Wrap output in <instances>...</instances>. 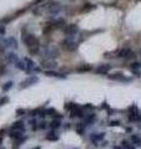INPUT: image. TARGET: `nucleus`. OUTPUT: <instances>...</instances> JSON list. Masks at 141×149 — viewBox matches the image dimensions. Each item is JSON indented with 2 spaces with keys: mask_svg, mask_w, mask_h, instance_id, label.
<instances>
[{
  "mask_svg": "<svg viewBox=\"0 0 141 149\" xmlns=\"http://www.w3.org/2000/svg\"><path fill=\"white\" fill-rule=\"evenodd\" d=\"M138 128H140V129H141V123H138Z\"/></svg>",
  "mask_w": 141,
  "mask_h": 149,
  "instance_id": "8fccbe9b",
  "label": "nucleus"
},
{
  "mask_svg": "<svg viewBox=\"0 0 141 149\" xmlns=\"http://www.w3.org/2000/svg\"><path fill=\"white\" fill-rule=\"evenodd\" d=\"M72 104H73V102H67V103L64 104V109L66 111H70V108H72Z\"/></svg>",
  "mask_w": 141,
  "mask_h": 149,
  "instance_id": "37998d69",
  "label": "nucleus"
},
{
  "mask_svg": "<svg viewBox=\"0 0 141 149\" xmlns=\"http://www.w3.org/2000/svg\"><path fill=\"white\" fill-rule=\"evenodd\" d=\"M121 146H123V148L124 149H135V146L131 142H129V141H126V139H123L121 141Z\"/></svg>",
  "mask_w": 141,
  "mask_h": 149,
  "instance_id": "c756f323",
  "label": "nucleus"
},
{
  "mask_svg": "<svg viewBox=\"0 0 141 149\" xmlns=\"http://www.w3.org/2000/svg\"><path fill=\"white\" fill-rule=\"evenodd\" d=\"M24 61H25V63H26V66L29 67L31 71H32V68H34L35 66H36V63H35V61L32 58H30V57H24ZM34 73V72H32Z\"/></svg>",
  "mask_w": 141,
  "mask_h": 149,
  "instance_id": "c85d7f7f",
  "label": "nucleus"
},
{
  "mask_svg": "<svg viewBox=\"0 0 141 149\" xmlns=\"http://www.w3.org/2000/svg\"><path fill=\"white\" fill-rule=\"evenodd\" d=\"M21 41L22 44L27 47V51H29V54L35 56L40 52V49H41V44H40V40L37 39V37L29 32L27 30V26H24L21 29Z\"/></svg>",
  "mask_w": 141,
  "mask_h": 149,
  "instance_id": "f257e3e1",
  "label": "nucleus"
},
{
  "mask_svg": "<svg viewBox=\"0 0 141 149\" xmlns=\"http://www.w3.org/2000/svg\"><path fill=\"white\" fill-rule=\"evenodd\" d=\"M45 139H46V141H48V142H57L58 139H59V136H58L57 130H53V129H51L48 133H46Z\"/></svg>",
  "mask_w": 141,
  "mask_h": 149,
  "instance_id": "6ab92c4d",
  "label": "nucleus"
},
{
  "mask_svg": "<svg viewBox=\"0 0 141 149\" xmlns=\"http://www.w3.org/2000/svg\"><path fill=\"white\" fill-rule=\"evenodd\" d=\"M27 113V111L25 109V108H17L16 111H15V114L17 116V117H21V116H25Z\"/></svg>",
  "mask_w": 141,
  "mask_h": 149,
  "instance_id": "f704fd0d",
  "label": "nucleus"
},
{
  "mask_svg": "<svg viewBox=\"0 0 141 149\" xmlns=\"http://www.w3.org/2000/svg\"><path fill=\"white\" fill-rule=\"evenodd\" d=\"M3 44H4V47H12V49H16V50L19 47L17 40L14 36H10V37H8V39H5L3 41Z\"/></svg>",
  "mask_w": 141,
  "mask_h": 149,
  "instance_id": "dca6fc26",
  "label": "nucleus"
},
{
  "mask_svg": "<svg viewBox=\"0 0 141 149\" xmlns=\"http://www.w3.org/2000/svg\"><path fill=\"white\" fill-rule=\"evenodd\" d=\"M128 120L131 123H141V112L136 104H131L128 108Z\"/></svg>",
  "mask_w": 141,
  "mask_h": 149,
  "instance_id": "7ed1b4c3",
  "label": "nucleus"
},
{
  "mask_svg": "<svg viewBox=\"0 0 141 149\" xmlns=\"http://www.w3.org/2000/svg\"><path fill=\"white\" fill-rule=\"evenodd\" d=\"M0 149H4V148H0Z\"/></svg>",
  "mask_w": 141,
  "mask_h": 149,
  "instance_id": "603ef678",
  "label": "nucleus"
},
{
  "mask_svg": "<svg viewBox=\"0 0 141 149\" xmlns=\"http://www.w3.org/2000/svg\"><path fill=\"white\" fill-rule=\"evenodd\" d=\"M113 149H124V148H123V146L120 144V146H114V147H113Z\"/></svg>",
  "mask_w": 141,
  "mask_h": 149,
  "instance_id": "49530a36",
  "label": "nucleus"
},
{
  "mask_svg": "<svg viewBox=\"0 0 141 149\" xmlns=\"http://www.w3.org/2000/svg\"><path fill=\"white\" fill-rule=\"evenodd\" d=\"M108 78L111 81H116V82H123V83H130L133 81V77H128L125 76L123 72H114L111 74H108Z\"/></svg>",
  "mask_w": 141,
  "mask_h": 149,
  "instance_id": "6e6552de",
  "label": "nucleus"
},
{
  "mask_svg": "<svg viewBox=\"0 0 141 149\" xmlns=\"http://www.w3.org/2000/svg\"><path fill=\"white\" fill-rule=\"evenodd\" d=\"M140 68H141V62L133 61V62L130 63V70H131V71H139Z\"/></svg>",
  "mask_w": 141,
  "mask_h": 149,
  "instance_id": "2f4dec72",
  "label": "nucleus"
},
{
  "mask_svg": "<svg viewBox=\"0 0 141 149\" xmlns=\"http://www.w3.org/2000/svg\"><path fill=\"white\" fill-rule=\"evenodd\" d=\"M95 120H97V114L95 113H88L86 114V117L83 118V124L86 125V127H91V125H93L94 123H95Z\"/></svg>",
  "mask_w": 141,
  "mask_h": 149,
  "instance_id": "4468645a",
  "label": "nucleus"
},
{
  "mask_svg": "<svg viewBox=\"0 0 141 149\" xmlns=\"http://www.w3.org/2000/svg\"><path fill=\"white\" fill-rule=\"evenodd\" d=\"M69 118H79V119H83L86 117V111L82 108V106H79L77 103H73L72 104V108L69 111Z\"/></svg>",
  "mask_w": 141,
  "mask_h": 149,
  "instance_id": "423d86ee",
  "label": "nucleus"
},
{
  "mask_svg": "<svg viewBox=\"0 0 141 149\" xmlns=\"http://www.w3.org/2000/svg\"><path fill=\"white\" fill-rule=\"evenodd\" d=\"M47 128H48V122H46V120H41V122H39V129L45 130Z\"/></svg>",
  "mask_w": 141,
  "mask_h": 149,
  "instance_id": "c9c22d12",
  "label": "nucleus"
},
{
  "mask_svg": "<svg viewBox=\"0 0 141 149\" xmlns=\"http://www.w3.org/2000/svg\"><path fill=\"white\" fill-rule=\"evenodd\" d=\"M14 66H15L17 70H20V71L26 72L27 74H31V73H32V71L26 66V63H25V61H24V60H19V61H16L15 63H14Z\"/></svg>",
  "mask_w": 141,
  "mask_h": 149,
  "instance_id": "f3484780",
  "label": "nucleus"
},
{
  "mask_svg": "<svg viewBox=\"0 0 141 149\" xmlns=\"http://www.w3.org/2000/svg\"><path fill=\"white\" fill-rule=\"evenodd\" d=\"M61 46L66 50V51H69V52H73L78 49V42H76L72 37H66L61 41Z\"/></svg>",
  "mask_w": 141,
  "mask_h": 149,
  "instance_id": "0eeeda50",
  "label": "nucleus"
},
{
  "mask_svg": "<svg viewBox=\"0 0 141 149\" xmlns=\"http://www.w3.org/2000/svg\"><path fill=\"white\" fill-rule=\"evenodd\" d=\"M63 127H64V129H70V128H72V123H69V122H67V123H64L63 124Z\"/></svg>",
  "mask_w": 141,
  "mask_h": 149,
  "instance_id": "a18cd8bd",
  "label": "nucleus"
},
{
  "mask_svg": "<svg viewBox=\"0 0 141 149\" xmlns=\"http://www.w3.org/2000/svg\"><path fill=\"white\" fill-rule=\"evenodd\" d=\"M120 124H121V122L119 119H113V120H109V122H108V125H109V127H119Z\"/></svg>",
  "mask_w": 141,
  "mask_h": 149,
  "instance_id": "72a5a7b5",
  "label": "nucleus"
},
{
  "mask_svg": "<svg viewBox=\"0 0 141 149\" xmlns=\"http://www.w3.org/2000/svg\"><path fill=\"white\" fill-rule=\"evenodd\" d=\"M100 108H102V109H105L106 112L111 109V108H110V106H109V103H108V102H103V103H102V106H100Z\"/></svg>",
  "mask_w": 141,
  "mask_h": 149,
  "instance_id": "58836bf2",
  "label": "nucleus"
},
{
  "mask_svg": "<svg viewBox=\"0 0 141 149\" xmlns=\"http://www.w3.org/2000/svg\"><path fill=\"white\" fill-rule=\"evenodd\" d=\"M29 124H30L32 132H36V130L39 129V120H37L36 117H32V118L29 120Z\"/></svg>",
  "mask_w": 141,
  "mask_h": 149,
  "instance_id": "bb28decb",
  "label": "nucleus"
},
{
  "mask_svg": "<svg viewBox=\"0 0 141 149\" xmlns=\"http://www.w3.org/2000/svg\"><path fill=\"white\" fill-rule=\"evenodd\" d=\"M42 8H44V11L51 16H56L62 11V4L58 0H48L45 4H42Z\"/></svg>",
  "mask_w": 141,
  "mask_h": 149,
  "instance_id": "f03ea898",
  "label": "nucleus"
},
{
  "mask_svg": "<svg viewBox=\"0 0 141 149\" xmlns=\"http://www.w3.org/2000/svg\"><path fill=\"white\" fill-rule=\"evenodd\" d=\"M105 138V133L104 132H99V133H92L91 136H89V139H91V142L93 146H98V143L99 142H103V139Z\"/></svg>",
  "mask_w": 141,
  "mask_h": 149,
  "instance_id": "f8f14e48",
  "label": "nucleus"
},
{
  "mask_svg": "<svg viewBox=\"0 0 141 149\" xmlns=\"http://www.w3.org/2000/svg\"><path fill=\"white\" fill-rule=\"evenodd\" d=\"M61 127H62V122H61V119H57V118H53V119L48 123V128H50V129L58 130Z\"/></svg>",
  "mask_w": 141,
  "mask_h": 149,
  "instance_id": "412c9836",
  "label": "nucleus"
},
{
  "mask_svg": "<svg viewBox=\"0 0 141 149\" xmlns=\"http://www.w3.org/2000/svg\"><path fill=\"white\" fill-rule=\"evenodd\" d=\"M140 55H141V50H140Z\"/></svg>",
  "mask_w": 141,
  "mask_h": 149,
  "instance_id": "3c124183",
  "label": "nucleus"
},
{
  "mask_svg": "<svg viewBox=\"0 0 141 149\" xmlns=\"http://www.w3.org/2000/svg\"><path fill=\"white\" fill-rule=\"evenodd\" d=\"M27 139H29V137H26V136H22L21 138L15 139V141H14V146H12V148H14V149H19V148L22 146V143H25Z\"/></svg>",
  "mask_w": 141,
  "mask_h": 149,
  "instance_id": "a878e982",
  "label": "nucleus"
},
{
  "mask_svg": "<svg viewBox=\"0 0 141 149\" xmlns=\"http://www.w3.org/2000/svg\"><path fill=\"white\" fill-rule=\"evenodd\" d=\"M106 146H108V142H106V141L102 143V147H106Z\"/></svg>",
  "mask_w": 141,
  "mask_h": 149,
  "instance_id": "de8ad7c7",
  "label": "nucleus"
},
{
  "mask_svg": "<svg viewBox=\"0 0 141 149\" xmlns=\"http://www.w3.org/2000/svg\"><path fill=\"white\" fill-rule=\"evenodd\" d=\"M39 82V77L36 76V74H31L27 78H25L21 83H20V88H26V87H30L32 85H36V83Z\"/></svg>",
  "mask_w": 141,
  "mask_h": 149,
  "instance_id": "9b49d317",
  "label": "nucleus"
},
{
  "mask_svg": "<svg viewBox=\"0 0 141 149\" xmlns=\"http://www.w3.org/2000/svg\"><path fill=\"white\" fill-rule=\"evenodd\" d=\"M31 149H41V147H40V146H37V147H34V148H31Z\"/></svg>",
  "mask_w": 141,
  "mask_h": 149,
  "instance_id": "09e8293b",
  "label": "nucleus"
},
{
  "mask_svg": "<svg viewBox=\"0 0 141 149\" xmlns=\"http://www.w3.org/2000/svg\"><path fill=\"white\" fill-rule=\"evenodd\" d=\"M62 31L66 35V37H74L81 32V29H79V26L77 24H66L62 27Z\"/></svg>",
  "mask_w": 141,
  "mask_h": 149,
  "instance_id": "39448f33",
  "label": "nucleus"
},
{
  "mask_svg": "<svg viewBox=\"0 0 141 149\" xmlns=\"http://www.w3.org/2000/svg\"><path fill=\"white\" fill-rule=\"evenodd\" d=\"M9 102V97L8 96H4L3 98H0V106H4V104H6Z\"/></svg>",
  "mask_w": 141,
  "mask_h": 149,
  "instance_id": "a19ab883",
  "label": "nucleus"
},
{
  "mask_svg": "<svg viewBox=\"0 0 141 149\" xmlns=\"http://www.w3.org/2000/svg\"><path fill=\"white\" fill-rule=\"evenodd\" d=\"M44 73H45V76L61 78V80H63V78L67 77V73L66 72H58V71H53V70H45Z\"/></svg>",
  "mask_w": 141,
  "mask_h": 149,
  "instance_id": "ddd939ff",
  "label": "nucleus"
},
{
  "mask_svg": "<svg viewBox=\"0 0 141 149\" xmlns=\"http://www.w3.org/2000/svg\"><path fill=\"white\" fill-rule=\"evenodd\" d=\"M24 136V132H21V130H16V129H10V132L8 133V137L9 138H11V139H19V138H21Z\"/></svg>",
  "mask_w": 141,
  "mask_h": 149,
  "instance_id": "4be33fe9",
  "label": "nucleus"
},
{
  "mask_svg": "<svg viewBox=\"0 0 141 149\" xmlns=\"http://www.w3.org/2000/svg\"><path fill=\"white\" fill-rule=\"evenodd\" d=\"M5 34H6V27H5V25L0 24V35H1V36H4Z\"/></svg>",
  "mask_w": 141,
  "mask_h": 149,
  "instance_id": "79ce46f5",
  "label": "nucleus"
},
{
  "mask_svg": "<svg viewBox=\"0 0 141 149\" xmlns=\"http://www.w3.org/2000/svg\"><path fill=\"white\" fill-rule=\"evenodd\" d=\"M10 129H16V130H21V132H25L26 130V125H25V122L24 120H16L11 124Z\"/></svg>",
  "mask_w": 141,
  "mask_h": 149,
  "instance_id": "aec40b11",
  "label": "nucleus"
},
{
  "mask_svg": "<svg viewBox=\"0 0 141 149\" xmlns=\"http://www.w3.org/2000/svg\"><path fill=\"white\" fill-rule=\"evenodd\" d=\"M74 129H76V133L77 134H79V136H83V134L86 133L87 127L83 124V122H78V123L74 124Z\"/></svg>",
  "mask_w": 141,
  "mask_h": 149,
  "instance_id": "5701e85b",
  "label": "nucleus"
},
{
  "mask_svg": "<svg viewBox=\"0 0 141 149\" xmlns=\"http://www.w3.org/2000/svg\"><path fill=\"white\" fill-rule=\"evenodd\" d=\"M44 55H45V57L46 58H48V60H55V58H57L58 57V50H56V49H50V47H46L45 51H44Z\"/></svg>",
  "mask_w": 141,
  "mask_h": 149,
  "instance_id": "2eb2a0df",
  "label": "nucleus"
},
{
  "mask_svg": "<svg viewBox=\"0 0 141 149\" xmlns=\"http://www.w3.org/2000/svg\"><path fill=\"white\" fill-rule=\"evenodd\" d=\"M130 141H131V143H133L134 146H136V147H141V137L138 136V134H131Z\"/></svg>",
  "mask_w": 141,
  "mask_h": 149,
  "instance_id": "cd10ccee",
  "label": "nucleus"
},
{
  "mask_svg": "<svg viewBox=\"0 0 141 149\" xmlns=\"http://www.w3.org/2000/svg\"><path fill=\"white\" fill-rule=\"evenodd\" d=\"M95 8H97V5H94V4L86 3V4H83V6H82V11H91Z\"/></svg>",
  "mask_w": 141,
  "mask_h": 149,
  "instance_id": "7c9ffc66",
  "label": "nucleus"
},
{
  "mask_svg": "<svg viewBox=\"0 0 141 149\" xmlns=\"http://www.w3.org/2000/svg\"><path fill=\"white\" fill-rule=\"evenodd\" d=\"M5 72H8V67L5 65H0V76H3Z\"/></svg>",
  "mask_w": 141,
  "mask_h": 149,
  "instance_id": "ea45409f",
  "label": "nucleus"
},
{
  "mask_svg": "<svg viewBox=\"0 0 141 149\" xmlns=\"http://www.w3.org/2000/svg\"><path fill=\"white\" fill-rule=\"evenodd\" d=\"M116 57L124 58L125 61H131V60H135L136 54L130 47H123L116 51Z\"/></svg>",
  "mask_w": 141,
  "mask_h": 149,
  "instance_id": "20e7f679",
  "label": "nucleus"
},
{
  "mask_svg": "<svg viewBox=\"0 0 141 149\" xmlns=\"http://www.w3.org/2000/svg\"><path fill=\"white\" fill-rule=\"evenodd\" d=\"M111 65L110 63H102L99 66H97L93 70L95 74H99V76H105V74H109V72L111 71Z\"/></svg>",
  "mask_w": 141,
  "mask_h": 149,
  "instance_id": "1a4fd4ad",
  "label": "nucleus"
},
{
  "mask_svg": "<svg viewBox=\"0 0 141 149\" xmlns=\"http://www.w3.org/2000/svg\"><path fill=\"white\" fill-rule=\"evenodd\" d=\"M5 136H6V128H1L0 129V144L3 143V139Z\"/></svg>",
  "mask_w": 141,
  "mask_h": 149,
  "instance_id": "e433bc0d",
  "label": "nucleus"
},
{
  "mask_svg": "<svg viewBox=\"0 0 141 149\" xmlns=\"http://www.w3.org/2000/svg\"><path fill=\"white\" fill-rule=\"evenodd\" d=\"M47 24L51 25L53 29H62V27L66 25V19H63V17H52L47 21Z\"/></svg>",
  "mask_w": 141,
  "mask_h": 149,
  "instance_id": "9d476101",
  "label": "nucleus"
},
{
  "mask_svg": "<svg viewBox=\"0 0 141 149\" xmlns=\"http://www.w3.org/2000/svg\"><path fill=\"white\" fill-rule=\"evenodd\" d=\"M56 66H57V63L55 62V60H48V58H46V60H42V61H41V67L45 68V70H52V68H55Z\"/></svg>",
  "mask_w": 141,
  "mask_h": 149,
  "instance_id": "a211bd4d",
  "label": "nucleus"
},
{
  "mask_svg": "<svg viewBox=\"0 0 141 149\" xmlns=\"http://www.w3.org/2000/svg\"><path fill=\"white\" fill-rule=\"evenodd\" d=\"M82 108H83L84 111H93V109H94V106L91 104V103H86V104L82 106Z\"/></svg>",
  "mask_w": 141,
  "mask_h": 149,
  "instance_id": "4c0bfd02",
  "label": "nucleus"
},
{
  "mask_svg": "<svg viewBox=\"0 0 141 149\" xmlns=\"http://www.w3.org/2000/svg\"><path fill=\"white\" fill-rule=\"evenodd\" d=\"M32 72H35V73H40V72H41V67H39V66L36 65V66H35L34 68H32Z\"/></svg>",
  "mask_w": 141,
  "mask_h": 149,
  "instance_id": "c03bdc74",
  "label": "nucleus"
},
{
  "mask_svg": "<svg viewBox=\"0 0 141 149\" xmlns=\"http://www.w3.org/2000/svg\"><path fill=\"white\" fill-rule=\"evenodd\" d=\"M19 56L15 54V52H9V54H6V62L8 63H15L16 61H19Z\"/></svg>",
  "mask_w": 141,
  "mask_h": 149,
  "instance_id": "393cba45",
  "label": "nucleus"
},
{
  "mask_svg": "<svg viewBox=\"0 0 141 149\" xmlns=\"http://www.w3.org/2000/svg\"><path fill=\"white\" fill-rule=\"evenodd\" d=\"M12 86H14V82L12 81H8L6 83H4L3 85V92H8V91H10L11 88H12Z\"/></svg>",
  "mask_w": 141,
  "mask_h": 149,
  "instance_id": "473e14b6",
  "label": "nucleus"
},
{
  "mask_svg": "<svg viewBox=\"0 0 141 149\" xmlns=\"http://www.w3.org/2000/svg\"><path fill=\"white\" fill-rule=\"evenodd\" d=\"M93 66L89 63H83V65H79V66L76 68L77 72H89V71H93Z\"/></svg>",
  "mask_w": 141,
  "mask_h": 149,
  "instance_id": "b1692460",
  "label": "nucleus"
}]
</instances>
